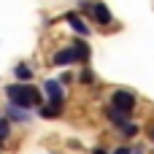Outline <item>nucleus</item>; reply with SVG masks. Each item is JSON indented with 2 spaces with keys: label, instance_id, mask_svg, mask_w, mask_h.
Wrapping results in <instances>:
<instances>
[{
  "label": "nucleus",
  "instance_id": "obj_10",
  "mask_svg": "<svg viewBox=\"0 0 154 154\" xmlns=\"http://www.w3.org/2000/svg\"><path fill=\"white\" fill-rule=\"evenodd\" d=\"M8 116H11V119H19V122H24V119H27V114H24L19 106H14V103H11V108H8Z\"/></svg>",
  "mask_w": 154,
  "mask_h": 154
},
{
  "label": "nucleus",
  "instance_id": "obj_4",
  "mask_svg": "<svg viewBox=\"0 0 154 154\" xmlns=\"http://www.w3.org/2000/svg\"><path fill=\"white\" fill-rule=\"evenodd\" d=\"M92 14H95V19H97L100 24H111V11H108L103 3H95V5H92Z\"/></svg>",
  "mask_w": 154,
  "mask_h": 154
},
{
  "label": "nucleus",
  "instance_id": "obj_8",
  "mask_svg": "<svg viewBox=\"0 0 154 154\" xmlns=\"http://www.w3.org/2000/svg\"><path fill=\"white\" fill-rule=\"evenodd\" d=\"M73 54H76V60L87 62V60H89V46H87L84 41H76V43H73Z\"/></svg>",
  "mask_w": 154,
  "mask_h": 154
},
{
  "label": "nucleus",
  "instance_id": "obj_7",
  "mask_svg": "<svg viewBox=\"0 0 154 154\" xmlns=\"http://www.w3.org/2000/svg\"><path fill=\"white\" fill-rule=\"evenodd\" d=\"M76 60V54H73V49H60L57 54H54V65H68V62H73Z\"/></svg>",
  "mask_w": 154,
  "mask_h": 154
},
{
  "label": "nucleus",
  "instance_id": "obj_16",
  "mask_svg": "<svg viewBox=\"0 0 154 154\" xmlns=\"http://www.w3.org/2000/svg\"><path fill=\"white\" fill-rule=\"evenodd\" d=\"M95 154H106V152H103V149H95Z\"/></svg>",
  "mask_w": 154,
  "mask_h": 154
},
{
  "label": "nucleus",
  "instance_id": "obj_2",
  "mask_svg": "<svg viewBox=\"0 0 154 154\" xmlns=\"http://www.w3.org/2000/svg\"><path fill=\"white\" fill-rule=\"evenodd\" d=\"M111 108H116V111H122V114H130V111L135 108V95H133V92H125V89L114 92V95H111Z\"/></svg>",
  "mask_w": 154,
  "mask_h": 154
},
{
  "label": "nucleus",
  "instance_id": "obj_9",
  "mask_svg": "<svg viewBox=\"0 0 154 154\" xmlns=\"http://www.w3.org/2000/svg\"><path fill=\"white\" fill-rule=\"evenodd\" d=\"M106 114H108V119H111V122H114V125H116V127H122V125H125V122H127V119H125V116H127V114H122V111H116V108H108V111H106Z\"/></svg>",
  "mask_w": 154,
  "mask_h": 154
},
{
  "label": "nucleus",
  "instance_id": "obj_17",
  "mask_svg": "<svg viewBox=\"0 0 154 154\" xmlns=\"http://www.w3.org/2000/svg\"><path fill=\"white\" fill-rule=\"evenodd\" d=\"M149 135H152V141H154V127H152V130H149Z\"/></svg>",
  "mask_w": 154,
  "mask_h": 154
},
{
  "label": "nucleus",
  "instance_id": "obj_5",
  "mask_svg": "<svg viewBox=\"0 0 154 154\" xmlns=\"http://www.w3.org/2000/svg\"><path fill=\"white\" fill-rule=\"evenodd\" d=\"M65 19H68V24H70L76 32H81V35H87V32H89V27L79 19V14H73V11H70V14H65Z\"/></svg>",
  "mask_w": 154,
  "mask_h": 154
},
{
  "label": "nucleus",
  "instance_id": "obj_6",
  "mask_svg": "<svg viewBox=\"0 0 154 154\" xmlns=\"http://www.w3.org/2000/svg\"><path fill=\"white\" fill-rule=\"evenodd\" d=\"M60 111H62V100H49V106L41 108V116H43V119H51V116H57Z\"/></svg>",
  "mask_w": 154,
  "mask_h": 154
},
{
  "label": "nucleus",
  "instance_id": "obj_14",
  "mask_svg": "<svg viewBox=\"0 0 154 154\" xmlns=\"http://www.w3.org/2000/svg\"><path fill=\"white\" fill-rule=\"evenodd\" d=\"M81 81H84V84H92V81H95L92 70H81Z\"/></svg>",
  "mask_w": 154,
  "mask_h": 154
},
{
  "label": "nucleus",
  "instance_id": "obj_1",
  "mask_svg": "<svg viewBox=\"0 0 154 154\" xmlns=\"http://www.w3.org/2000/svg\"><path fill=\"white\" fill-rule=\"evenodd\" d=\"M5 95L19 108H35V106H41V92L35 87H30V84H11V87H5Z\"/></svg>",
  "mask_w": 154,
  "mask_h": 154
},
{
  "label": "nucleus",
  "instance_id": "obj_11",
  "mask_svg": "<svg viewBox=\"0 0 154 154\" xmlns=\"http://www.w3.org/2000/svg\"><path fill=\"white\" fill-rule=\"evenodd\" d=\"M16 76H19L22 81H27V79H32V70H30L27 65H16Z\"/></svg>",
  "mask_w": 154,
  "mask_h": 154
},
{
  "label": "nucleus",
  "instance_id": "obj_15",
  "mask_svg": "<svg viewBox=\"0 0 154 154\" xmlns=\"http://www.w3.org/2000/svg\"><path fill=\"white\" fill-rule=\"evenodd\" d=\"M114 154H130V149H127V146H122V149H116Z\"/></svg>",
  "mask_w": 154,
  "mask_h": 154
},
{
  "label": "nucleus",
  "instance_id": "obj_13",
  "mask_svg": "<svg viewBox=\"0 0 154 154\" xmlns=\"http://www.w3.org/2000/svg\"><path fill=\"white\" fill-rule=\"evenodd\" d=\"M122 133H125V135H127V138H133V135H135V133H138V127H135V125H133V122H125V125H122Z\"/></svg>",
  "mask_w": 154,
  "mask_h": 154
},
{
  "label": "nucleus",
  "instance_id": "obj_3",
  "mask_svg": "<svg viewBox=\"0 0 154 154\" xmlns=\"http://www.w3.org/2000/svg\"><path fill=\"white\" fill-rule=\"evenodd\" d=\"M43 92L49 95V100H62V87H60L57 79H49V81L43 84Z\"/></svg>",
  "mask_w": 154,
  "mask_h": 154
},
{
  "label": "nucleus",
  "instance_id": "obj_12",
  "mask_svg": "<svg viewBox=\"0 0 154 154\" xmlns=\"http://www.w3.org/2000/svg\"><path fill=\"white\" fill-rule=\"evenodd\" d=\"M8 133H11V122L8 119H0V143L8 138Z\"/></svg>",
  "mask_w": 154,
  "mask_h": 154
}]
</instances>
